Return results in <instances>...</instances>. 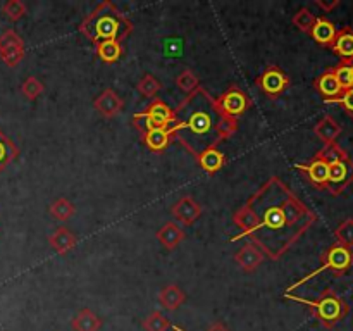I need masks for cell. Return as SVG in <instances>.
I'll use <instances>...</instances> for the list:
<instances>
[{"mask_svg": "<svg viewBox=\"0 0 353 331\" xmlns=\"http://www.w3.org/2000/svg\"><path fill=\"white\" fill-rule=\"evenodd\" d=\"M241 234L257 245L265 257L279 261L317 221V216L278 176H271L247 202L233 212Z\"/></svg>", "mask_w": 353, "mask_h": 331, "instance_id": "obj_1", "label": "cell"}, {"mask_svg": "<svg viewBox=\"0 0 353 331\" xmlns=\"http://www.w3.org/2000/svg\"><path fill=\"white\" fill-rule=\"evenodd\" d=\"M174 112L172 138H176L193 157L207 148H217V145L238 131V119L224 116L217 107L216 99L202 86L181 100Z\"/></svg>", "mask_w": 353, "mask_h": 331, "instance_id": "obj_2", "label": "cell"}, {"mask_svg": "<svg viewBox=\"0 0 353 331\" xmlns=\"http://www.w3.org/2000/svg\"><path fill=\"white\" fill-rule=\"evenodd\" d=\"M78 30L95 45L109 40L123 41L133 33L134 26L110 0H103L79 23Z\"/></svg>", "mask_w": 353, "mask_h": 331, "instance_id": "obj_3", "label": "cell"}, {"mask_svg": "<svg viewBox=\"0 0 353 331\" xmlns=\"http://www.w3.org/2000/svg\"><path fill=\"white\" fill-rule=\"evenodd\" d=\"M285 297L290 300H295V302L305 303V305L312 310L314 317H316L324 328H327V330H333V328L336 326L340 321H343L345 317L348 316V312H350V305L331 288L324 290V292L314 300L302 299V297H293L288 295V293H285Z\"/></svg>", "mask_w": 353, "mask_h": 331, "instance_id": "obj_4", "label": "cell"}, {"mask_svg": "<svg viewBox=\"0 0 353 331\" xmlns=\"http://www.w3.org/2000/svg\"><path fill=\"white\" fill-rule=\"evenodd\" d=\"M321 262H323V264H321L319 269H316L314 272H310L309 276L302 278L300 281L293 283V285L286 290V293L293 292V290H296L299 286H302L303 283H307L309 279L316 278L317 274H321V272H324V271H333L334 274L343 276L345 272L350 271V268L353 265V252H352V248L345 247V245L333 243L330 248H326V250L323 252V255H321Z\"/></svg>", "mask_w": 353, "mask_h": 331, "instance_id": "obj_5", "label": "cell"}, {"mask_svg": "<svg viewBox=\"0 0 353 331\" xmlns=\"http://www.w3.org/2000/svg\"><path fill=\"white\" fill-rule=\"evenodd\" d=\"M133 124L138 128L140 133L155 130V128H172L176 124V112L168 103L155 97L143 112L134 114Z\"/></svg>", "mask_w": 353, "mask_h": 331, "instance_id": "obj_6", "label": "cell"}, {"mask_svg": "<svg viewBox=\"0 0 353 331\" xmlns=\"http://www.w3.org/2000/svg\"><path fill=\"white\" fill-rule=\"evenodd\" d=\"M353 183V161L350 155L330 164V176H327L326 192L333 197L341 195Z\"/></svg>", "mask_w": 353, "mask_h": 331, "instance_id": "obj_7", "label": "cell"}, {"mask_svg": "<svg viewBox=\"0 0 353 331\" xmlns=\"http://www.w3.org/2000/svg\"><path fill=\"white\" fill-rule=\"evenodd\" d=\"M216 102H217V107H219L221 112H223L224 116L234 117V119H238V116L247 112L252 106L248 95L238 85L230 86L223 95L217 97Z\"/></svg>", "mask_w": 353, "mask_h": 331, "instance_id": "obj_8", "label": "cell"}, {"mask_svg": "<svg viewBox=\"0 0 353 331\" xmlns=\"http://www.w3.org/2000/svg\"><path fill=\"white\" fill-rule=\"evenodd\" d=\"M26 55L24 41L12 28L0 34V61L9 68H16Z\"/></svg>", "mask_w": 353, "mask_h": 331, "instance_id": "obj_9", "label": "cell"}, {"mask_svg": "<svg viewBox=\"0 0 353 331\" xmlns=\"http://www.w3.org/2000/svg\"><path fill=\"white\" fill-rule=\"evenodd\" d=\"M257 85L261 86V90L265 95H269L271 99H276V97H279L283 92L288 90L290 78L278 66H269L257 78Z\"/></svg>", "mask_w": 353, "mask_h": 331, "instance_id": "obj_10", "label": "cell"}, {"mask_svg": "<svg viewBox=\"0 0 353 331\" xmlns=\"http://www.w3.org/2000/svg\"><path fill=\"white\" fill-rule=\"evenodd\" d=\"M295 169L302 171L307 176L309 183L317 190H326L327 176H330V164L321 157L314 155V159L307 164H296Z\"/></svg>", "mask_w": 353, "mask_h": 331, "instance_id": "obj_11", "label": "cell"}, {"mask_svg": "<svg viewBox=\"0 0 353 331\" xmlns=\"http://www.w3.org/2000/svg\"><path fill=\"white\" fill-rule=\"evenodd\" d=\"M171 214L183 226H192L202 216V205L192 195H185L171 207Z\"/></svg>", "mask_w": 353, "mask_h": 331, "instance_id": "obj_12", "label": "cell"}, {"mask_svg": "<svg viewBox=\"0 0 353 331\" xmlns=\"http://www.w3.org/2000/svg\"><path fill=\"white\" fill-rule=\"evenodd\" d=\"M93 107H95V110L102 117H105V119H112V117H116L117 114L123 110L124 100L121 99L112 88H107L103 90L95 100H93Z\"/></svg>", "mask_w": 353, "mask_h": 331, "instance_id": "obj_13", "label": "cell"}, {"mask_svg": "<svg viewBox=\"0 0 353 331\" xmlns=\"http://www.w3.org/2000/svg\"><path fill=\"white\" fill-rule=\"evenodd\" d=\"M233 259L245 272H254L255 269L264 262L265 255L262 254V250L257 247V245L248 241V243H245L243 247L233 255Z\"/></svg>", "mask_w": 353, "mask_h": 331, "instance_id": "obj_14", "label": "cell"}, {"mask_svg": "<svg viewBox=\"0 0 353 331\" xmlns=\"http://www.w3.org/2000/svg\"><path fill=\"white\" fill-rule=\"evenodd\" d=\"M331 50L340 57V62H348L353 64V28L345 26L338 30L336 38H334Z\"/></svg>", "mask_w": 353, "mask_h": 331, "instance_id": "obj_15", "label": "cell"}, {"mask_svg": "<svg viewBox=\"0 0 353 331\" xmlns=\"http://www.w3.org/2000/svg\"><path fill=\"white\" fill-rule=\"evenodd\" d=\"M141 138H143V143L147 145L148 150L154 152V154H162L171 143L172 131L171 128H155V130L141 133Z\"/></svg>", "mask_w": 353, "mask_h": 331, "instance_id": "obj_16", "label": "cell"}, {"mask_svg": "<svg viewBox=\"0 0 353 331\" xmlns=\"http://www.w3.org/2000/svg\"><path fill=\"white\" fill-rule=\"evenodd\" d=\"M341 124L334 119L333 116H324L323 119L317 121V124L314 126V134L323 141L324 145H330V143H336L338 137L341 134Z\"/></svg>", "mask_w": 353, "mask_h": 331, "instance_id": "obj_17", "label": "cell"}, {"mask_svg": "<svg viewBox=\"0 0 353 331\" xmlns=\"http://www.w3.org/2000/svg\"><path fill=\"white\" fill-rule=\"evenodd\" d=\"M314 86H316L317 92L324 97V102H326V100L338 99V97L345 92V90L341 88L340 83H338L333 69H327V71H324L323 74H321L319 78L314 81Z\"/></svg>", "mask_w": 353, "mask_h": 331, "instance_id": "obj_18", "label": "cell"}, {"mask_svg": "<svg viewBox=\"0 0 353 331\" xmlns=\"http://www.w3.org/2000/svg\"><path fill=\"white\" fill-rule=\"evenodd\" d=\"M336 26H334L330 19H326V17H317L316 24H314V28L310 30L309 34L312 37V40L316 41V43L321 45V47L331 48L334 38H336Z\"/></svg>", "mask_w": 353, "mask_h": 331, "instance_id": "obj_19", "label": "cell"}, {"mask_svg": "<svg viewBox=\"0 0 353 331\" xmlns=\"http://www.w3.org/2000/svg\"><path fill=\"white\" fill-rule=\"evenodd\" d=\"M48 245H50L57 254L64 255L68 254V252H71L72 248L78 245V237H76L71 230L61 226L48 237Z\"/></svg>", "mask_w": 353, "mask_h": 331, "instance_id": "obj_20", "label": "cell"}, {"mask_svg": "<svg viewBox=\"0 0 353 331\" xmlns=\"http://www.w3.org/2000/svg\"><path fill=\"white\" fill-rule=\"evenodd\" d=\"M196 162L207 174H216L226 166V155L219 148H207L202 154L196 155Z\"/></svg>", "mask_w": 353, "mask_h": 331, "instance_id": "obj_21", "label": "cell"}, {"mask_svg": "<svg viewBox=\"0 0 353 331\" xmlns=\"http://www.w3.org/2000/svg\"><path fill=\"white\" fill-rule=\"evenodd\" d=\"M185 230L179 228L176 223H172V221L165 223L164 226L157 231V240L161 241L162 247L168 248V250H174V248L185 240Z\"/></svg>", "mask_w": 353, "mask_h": 331, "instance_id": "obj_22", "label": "cell"}, {"mask_svg": "<svg viewBox=\"0 0 353 331\" xmlns=\"http://www.w3.org/2000/svg\"><path fill=\"white\" fill-rule=\"evenodd\" d=\"M159 302L165 310H178L186 302V293L178 285H165L159 292Z\"/></svg>", "mask_w": 353, "mask_h": 331, "instance_id": "obj_23", "label": "cell"}, {"mask_svg": "<svg viewBox=\"0 0 353 331\" xmlns=\"http://www.w3.org/2000/svg\"><path fill=\"white\" fill-rule=\"evenodd\" d=\"M102 324L103 321L90 309L79 310L71 321V326L74 331H99Z\"/></svg>", "mask_w": 353, "mask_h": 331, "instance_id": "obj_24", "label": "cell"}, {"mask_svg": "<svg viewBox=\"0 0 353 331\" xmlns=\"http://www.w3.org/2000/svg\"><path fill=\"white\" fill-rule=\"evenodd\" d=\"M95 47V54L99 55L100 61L107 62V64H114L121 59L123 55V45L121 41L109 40V41H99V43L93 45Z\"/></svg>", "mask_w": 353, "mask_h": 331, "instance_id": "obj_25", "label": "cell"}, {"mask_svg": "<svg viewBox=\"0 0 353 331\" xmlns=\"http://www.w3.org/2000/svg\"><path fill=\"white\" fill-rule=\"evenodd\" d=\"M17 155H19L17 145L0 130V172H2L10 162L16 161Z\"/></svg>", "mask_w": 353, "mask_h": 331, "instance_id": "obj_26", "label": "cell"}, {"mask_svg": "<svg viewBox=\"0 0 353 331\" xmlns=\"http://www.w3.org/2000/svg\"><path fill=\"white\" fill-rule=\"evenodd\" d=\"M48 210H50V214L57 221H68V219H71L72 216H74L76 207H74V203L71 202V200L61 197V199L54 200V202L50 203Z\"/></svg>", "mask_w": 353, "mask_h": 331, "instance_id": "obj_27", "label": "cell"}, {"mask_svg": "<svg viewBox=\"0 0 353 331\" xmlns=\"http://www.w3.org/2000/svg\"><path fill=\"white\" fill-rule=\"evenodd\" d=\"M176 85L181 92H185L186 95L195 92L196 88H200V79L192 69H183L178 76H176Z\"/></svg>", "mask_w": 353, "mask_h": 331, "instance_id": "obj_28", "label": "cell"}, {"mask_svg": "<svg viewBox=\"0 0 353 331\" xmlns=\"http://www.w3.org/2000/svg\"><path fill=\"white\" fill-rule=\"evenodd\" d=\"M161 88H162V83L159 81L154 74H150V72L143 74V78L137 83L138 93L147 97V99H155V95H157Z\"/></svg>", "mask_w": 353, "mask_h": 331, "instance_id": "obj_29", "label": "cell"}, {"mask_svg": "<svg viewBox=\"0 0 353 331\" xmlns=\"http://www.w3.org/2000/svg\"><path fill=\"white\" fill-rule=\"evenodd\" d=\"M316 19L317 17L314 16L312 12H310V9H307V7H302L300 10H296L295 14H293L292 17V23L293 26L299 28L302 33H310V30L314 28V24H316Z\"/></svg>", "mask_w": 353, "mask_h": 331, "instance_id": "obj_30", "label": "cell"}, {"mask_svg": "<svg viewBox=\"0 0 353 331\" xmlns=\"http://www.w3.org/2000/svg\"><path fill=\"white\" fill-rule=\"evenodd\" d=\"M141 326H143L145 331H168L171 328V323L161 310H154V312L145 317Z\"/></svg>", "mask_w": 353, "mask_h": 331, "instance_id": "obj_31", "label": "cell"}, {"mask_svg": "<svg viewBox=\"0 0 353 331\" xmlns=\"http://www.w3.org/2000/svg\"><path fill=\"white\" fill-rule=\"evenodd\" d=\"M317 157H321L323 161H326L327 164H333V162L340 161V159L347 157L348 152L345 150L343 147H340L338 143H330V145H324L319 152H317Z\"/></svg>", "mask_w": 353, "mask_h": 331, "instance_id": "obj_32", "label": "cell"}, {"mask_svg": "<svg viewBox=\"0 0 353 331\" xmlns=\"http://www.w3.org/2000/svg\"><path fill=\"white\" fill-rule=\"evenodd\" d=\"M43 92H45V85L40 81V79L34 78V76H28V78L23 81V85H21V93H23L28 100L38 99Z\"/></svg>", "mask_w": 353, "mask_h": 331, "instance_id": "obj_33", "label": "cell"}, {"mask_svg": "<svg viewBox=\"0 0 353 331\" xmlns=\"http://www.w3.org/2000/svg\"><path fill=\"white\" fill-rule=\"evenodd\" d=\"M334 238H336V243L345 245V247L348 248L353 247V217L345 219L343 223L334 230Z\"/></svg>", "mask_w": 353, "mask_h": 331, "instance_id": "obj_34", "label": "cell"}, {"mask_svg": "<svg viewBox=\"0 0 353 331\" xmlns=\"http://www.w3.org/2000/svg\"><path fill=\"white\" fill-rule=\"evenodd\" d=\"M28 12V7L24 6V2L21 0H9L2 6V14L10 21H19L21 17H24V14Z\"/></svg>", "mask_w": 353, "mask_h": 331, "instance_id": "obj_35", "label": "cell"}, {"mask_svg": "<svg viewBox=\"0 0 353 331\" xmlns=\"http://www.w3.org/2000/svg\"><path fill=\"white\" fill-rule=\"evenodd\" d=\"M331 69H333L334 76H336L341 88L350 90L352 88V64H348V62H340V64L334 66V68Z\"/></svg>", "mask_w": 353, "mask_h": 331, "instance_id": "obj_36", "label": "cell"}, {"mask_svg": "<svg viewBox=\"0 0 353 331\" xmlns=\"http://www.w3.org/2000/svg\"><path fill=\"white\" fill-rule=\"evenodd\" d=\"M326 103H340V106L343 107L345 112H347L350 117H353V88L345 90L338 99L326 100Z\"/></svg>", "mask_w": 353, "mask_h": 331, "instance_id": "obj_37", "label": "cell"}, {"mask_svg": "<svg viewBox=\"0 0 353 331\" xmlns=\"http://www.w3.org/2000/svg\"><path fill=\"white\" fill-rule=\"evenodd\" d=\"M316 6L319 9H323L324 12H331L333 9H336L340 6V0H333V2H323V0H316Z\"/></svg>", "mask_w": 353, "mask_h": 331, "instance_id": "obj_38", "label": "cell"}, {"mask_svg": "<svg viewBox=\"0 0 353 331\" xmlns=\"http://www.w3.org/2000/svg\"><path fill=\"white\" fill-rule=\"evenodd\" d=\"M207 331H230V330H228V326L224 323L216 321V323H212L209 328H207Z\"/></svg>", "mask_w": 353, "mask_h": 331, "instance_id": "obj_39", "label": "cell"}, {"mask_svg": "<svg viewBox=\"0 0 353 331\" xmlns=\"http://www.w3.org/2000/svg\"><path fill=\"white\" fill-rule=\"evenodd\" d=\"M352 88H353V64H352Z\"/></svg>", "mask_w": 353, "mask_h": 331, "instance_id": "obj_40", "label": "cell"}]
</instances>
